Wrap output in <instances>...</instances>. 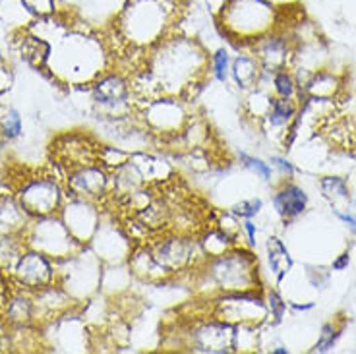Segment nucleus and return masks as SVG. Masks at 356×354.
<instances>
[{"mask_svg": "<svg viewBox=\"0 0 356 354\" xmlns=\"http://www.w3.org/2000/svg\"><path fill=\"white\" fill-rule=\"evenodd\" d=\"M12 289H14V283L10 279L8 271L0 267V318L4 314V308H6V302H8L10 294H12Z\"/></svg>", "mask_w": 356, "mask_h": 354, "instance_id": "obj_27", "label": "nucleus"}, {"mask_svg": "<svg viewBox=\"0 0 356 354\" xmlns=\"http://www.w3.org/2000/svg\"><path fill=\"white\" fill-rule=\"evenodd\" d=\"M271 163L281 168V170L285 172L286 177H293V175H294V167H293V165H291V163H289V161L285 159V157H279V155H273V157H271Z\"/></svg>", "mask_w": 356, "mask_h": 354, "instance_id": "obj_28", "label": "nucleus"}, {"mask_svg": "<svg viewBox=\"0 0 356 354\" xmlns=\"http://www.w3.org/2000/svg\"><path fill=\"white\" fill-rule=\"evenodd\" d=\"M261 74H264V70H261L258 58L254 54H238L231 63L232 80L244 91L258 88Z\"/></svg>", "mask_w": 356, "mask_h": 354, "instance_id": "obj_15", "label": "nucleus"}, {"mask_svg": "<svg viewBox=\"0 0 356 354\" xmlns=\"http://www.w3.org/2000/svg\"><path fill=\"white\" fill-rule=\"evenodd\" d=\"M252 54L258 58L259 66L264 72H279L285 70L286 58H289V47L285 39L281 37H261L254 43Z\"/></svg>", "mask_w": 356, "mask_h": 354, "instance_id": "obj_12", "label": "nucleus"}, {"mask_svg": "<svg viewBox=\"0 0 356 354\" xmlns=\"http://www.w3.org/2000/svg\"><path fill=\"white\" fill-rule=\"evenodd\" d=\"M242 227H244V230H246V236H248L250 246H256V225H254V221H252V219H244Z\"/></svg>", "mask_w": 356, "mask_h": 354, "instance_id": "obj_29", "label": "nucleus"}, {"mask_svg": "<svg viewBox=\"0 0 356 354\" xmlns=\"http://www.w3.org/2000/svg\"><path fill=\"white\" fill-rule=\"evenodd\" d=\"M58 215H60L64 225L68 227V230L74 234V239L83 246L97 234L99 225H101V209L95 202L70 198L68 202H64Z\"/></svg>", "mask_w": 356, "mask_h": 354, "instance_id": "obj_11", "label": "nucleus"}, {"mask_svg": "<svg viewBox=\"0 0 356 354\" xmlns=\"http://www.w3.org/2000/svg\"><path fill=\"white\" fill-rule=\"evenodd\" d=\"M186 351L192 353H236V325L215 316L194 321V325L186 331Z\"/></svg>", "mask_w": 356, "mask_h": 354, "instance_id": "obj_8", "label": "nucleus"}, {"mask_svg": "<svg viewBox=\"0 0 356 354\" xmlns=\"http://www.w3.org/2000/svg\"><path fill=\"white\" fill-rule=\"evenodd\" d=\"M266 304L267 310H269V316L273 318V323H279L286 312V302L281 298V294L273 289H269L266 292Z\"/></svg>", "mask_w": 356, "mask_h": 354, "instance_id": "obj_24", "label": "nucleus"}, {"mask_svg": "<svg viewBox=\"0 0 356 354\" xmlns=\"http://www.w3.org/2000/svg\"><path fill=\"white\" fill-rule=\"evenodd\" d=\"M200 279L211 284L215 294L225 292H246L261 289L259 287V264L254 252L234 246L221 256L207 257L197 267Z\"/></svg>", "mask_w": 356, "mask_h": 354, "instance_id": "obj_2", "label": "nucleus"}, {"mask_svg": "<svg viewBox=\"0 0 356 354\" xmlns=\"http://www.w3.org/2000/svg\"><path fill=\"white\" fill-rule=\"evenodd\" d=\"M0 64H4V58H2V53H0Z\"/></svg>", "mask_w": 356, "mask_h": 354, "instance_id": "obj_33", "label": "nucleus"}, {"mask_svg": "<svg viewBox=\"0 0 356 354\" xmlns=\"http://www.w3.org/2000/svg\"><path fill=\"white\" fill-rule=\"evenodd\" d=\"M238 159H241L242 167H246L252 172H256L261 180H269L271 178V167L261 159H258V157H252L248 153H241Z\"/></svg>", "mask_w": 356, "mask_h": 354, "instance_id": "obj_26", "label": "nucleus"}, {"mask_svg": "<svg viewBox=\"0 0 356 354\" xmlns=\"http://www.w3.org/2000/svg\"><path fill=\"white\" fill-rule=\"evenodd\" d=\"M339 337V329L333 325V323H325L323 329H321L320 341L316 343V346L312 348V353H327L333 348V345L337 343Z\"/></svg>", "mask_w": 356, "mask_h": 354, "instance_id": "obj_25", "label": "nucleus"}, {"mask_svg": "<svg viewBox=\"0 0 356 354\" xmlns=\"http://www.w3.org/2000/svg\"><path fill=\"white\" fill-rule=\"evenodd\" d=\"M22 6L39 19L53 18L56 14V0H19Z\"/></svg>", "mask_w": 356, "mask_h": 354, "instance_id": "obj_21", "label": "nucleus"}, {"mask_svg": "<svg viewBox=\"0 0 356 354\" xmlns=\"http://www.w3.org/2000/svg\"><path fill=\"white\" fill-rule=\"evenodd\" d=\"M215 318L225 319L232 325H261L269 316L266 298L261 292H225L213 298Z\"/></svg>", "mask_w": 356, "mask_h": 354, "instance_id": "obj_7", "label": "nucleus"}, {"mask_svg": "<svg viewBox=\"0 0 356 354\" xmlns=\"http://www.w3.org/2000/svg\"><path fill=\"white\" fill-rule=\"evenodd\" d=\"M8 275L16 287L31 292L60 283L58 262H54L49 256H44L43 252L33 248L22 250L16 262L10 266Z\"/></svg>", "mask_w": 356, "mask_h": 354, "instance_id": "obj_6", "label": "nucleus"}, {"mask_svg": "<svg viewBox=\"0 0 356 354\" xmlns=\"http://www.w3.org/2000/svg\"><path fill=\"white\" fill-rule=\"evenodd\" d=\"M294 115H296V106L293 105L291 99L275 97L271 99L266 116L267 122L273 126V128H283V126H286L293 120Z\"/></svg>", "mask_w": 356, "mask_h": 354, "instance_id": "obj_18", "label": "nucleus"}, {"mask_svg": "<svg viewBox=\"0 0 356 354\" xmlns=\"http://www.w3.org/2000/svg\"><path fill=\"white\" fill-rule=\"evenodd\" d=\"M31 217L24 211L16 195H0V236L24 234Z\"/></svg>", "mask_w": 356, "mask_h": 354, "instance_id": "obj_13", "label": "nucleus"}, {"mask_svg": "<svg viewBox=\"0 0 356 354\" xmlns=\"http://www.w3.org/2000/svg\"><path fill=\"white\" fill-rule=\"evenodd\" d=\"M182 14V0H128L115 18L111 39H107V43H116L111 56L116 54L120 61H132V53H147L172 35Z\"/></svg>", "mask_w": 356, "mask_h": 354, "instance_id": "obj_1", "label": "nucleus"}, {"mask_svg": "<svg viewBox=\"0 0 356 354\" xmlns=\"http://www.w3.org/2000/svg\"><path fill=\"white\" fill-rule=\"evenodd\" d=\"M271 6L264 0H225L219 24L234 43H256L271 24Z\"/></svg>", "mask_w": 356, "mask_h": 354, "instance_id": "obj_3", "label": "nucleus"}, {"mask_svg": "<svg viewBox=\"0 0 356 354\" xmlns=\"http://www.w3.org/2000/svg\"><path fill=\"white\" fill-rule=\"evenodd\" d=\"M261 207H264V202L259 200V198H250V200H242L238 204H234L229 209V211L236 217V219H254L259 211H261Z\"/></svg>", "mask_w": 356, "mask_h": 354, "instance_id": "obj_22", "label": "nucleus"}, {"mask_svg": "<svg viewBox=\"0 0 356 354\" xmlns=\"http://www.w3.org/2000/svg\"><path fill=\"white\" fill-rule=\"evenodd\" d=\"M14 195L31 219H41L58 215L68 194L53 175H39L26 178Z\"/></svg>", "mask_w": 356, "mask_h": 354, "instance_id": "obj_5", "label": "nucleus"}, {"mask_svg": "<svg viewBox=\"0 0 356 354\" xmlns=\"http://www.w3.org/2000/svg\"><path fill=\"white\" fill-rule=\"evenodd\" d=\"M66 192L70 198H80L88 202H107L113 188V172L99 163L83 165L68 172L66 178Z\"/></svg>", "mask_w": 356, "mask_h": 354, "instance_id": "obj_9", "label": "nucleus"}, {"mask_svg": "<svg viewBox=\"0 0 356 354\" xmlns=\"http://www.w3.org/2000/svg\"><path fill=\"white\" fill-rule=\"evenodd\" d=\"M99 143H95L88 134H63L51 143V155L56 161V165L66 168L70 172L74 168L83 167L97 163L99 157Z\"/></svg>", "mask_w": 356, "mask_h": 354, "instance_id": "obj_10", "label": "nucleus"}, {"mask_svg": "<svg viewBox=\"0 0 356 354\" xmlns=\"http://www.w3.org/2000/svg\"><path fill=\"white\" fill-rule=\"evenodd\" d=\"M231 54L227 49H217L213 54H211V74H213V78L217 81H225L229 80V76H231Z\"/></svg>", "mask_w": 356, "mask_h": 354, "instance_id": "obj_20", "label": "nucleus"}, {"mask_svg": "<svg viewBox=\"0 0 356 354\" xmlns=\"http://www.w3.org/2000/svg\"><path fill=\"white\" fill-rule=\"evenodd\" d=\"M273 353H275V354H286L289 351H286V348H283V346H279V348H275Z\"/></svg>", "mask_w": 356, "mask_h": 354, "instance_id": "obj_32", "label": "nucleus"}, {"mask_svg": "<svg viewBox=\"0 0 356 354\" xmlns=\"http://www.w3.org/2000/svg\"><path fill=\"white\" fill-rule=\"evenodd\" d=\"M22 134V116L16 108H6L0 113V138L4 142L16 140Z\"/></svg>", "mask_w": 356, "mask_h": 354, "instance_id": "obj_19", "label": "nucleus"}, {"mask_svg": "<svg viewBox=\"0 0 356 354\" xmlns=\"http://www.w3.org/2000/svg\"><path fill=\"white\" fill-rule=\"evenodd\" d=\"M273 205L283 221H291L300 213H304L306 205H308V195L296 184H285L273 195Z\"/></svg>", "mask_w": 356, "mask_h": 354, "instance_id": "obj_14", "label": "nucleus"}, {"mask_svg": "<svg viewBox=\"0 0 356 354\" xmlns=\"http://www.w3.org/2000/svg\"><path fill=\"white\" fill-rule=\"evenodd\" d=\"M321 192L325 195V200L330 202L333 207V213L343 211L353 207V200H350V190H348L347 182L343 178L337 177H327L321 180ZM350 213V209H348Z\"/></svg>", "mask_w": 356, "mask_h": 354, "instance_id": "obj_17", "label": "nucleus"}, {"mask_svg": "<svg viewBox=\"0 0 356 354\" xmlns=\"http://www.w3.org/2000/svg\"><path fill=\"white\" fill-rule=\"evenodd\" d=\"M24 240H26L27 248L39 250L58 264L66 262L68 257L76 256L78 252L86 248L74 239V234L64 225L60 215L29 221V227L24 232Z\"/></svg>", "mask_w": 356, "mask_h": 354, "instance_id": "obj_4", "label": "nucleus"}, {"mask_svg": "<svg viewBox=\"0 0 356 354\" xmlns=\"http://www.w3.org/2000/svg\"><path fill=\"white\" fill-rule=\"evenodd\" d=\"M267 259H269V267L275 275L277 283H281L294 266L293 256L289 254V250L279 236H271L267 240Z\"/></svg>", "mask_w": 356, "mask_h": 354, "instance_id": "obj_16", "label": "nucleus"}, {"mask_svg": "<svg viewBox=\"0 0 356 354\" xmlns=\"http://www.w3.org/2000/svg\"><path fill=\"white\" fill-rule=\"evenodd\" d=\"M291 306H293L294 310H312L314 308V304H302V306L300 304H291Z\"/></svg>", "mask_w": 356, "mask_h": 354, "instance_id": "obj_31", "label": "nucleus"}, {"mask_svg": "<svg viewBox=\"0 0 356 354\" xmlns=\"http://www.w3.org/2000/svg\"><path fill=\"white\" fill-rule=\"evenodd\" d=\"M348 264H350V256H348V252H345V254H341V256L333 262V269H335V271H343L345 267H348Z\"/></svg>", "mask_w": 356, "mask_h": 354, "instance_id": "obj_30", "label": "nucleus"}, {"mask_svg": "<svg viewBox=\"0 0 356 354\" xmlns=\"http://www.w3.org/2000/svg\"><path fill=\"white\" fill-rule=\"evenodd\" d=\"M273 89H275L277 97L293 99L294 89H296L293 76L286 70L275 72V76H273Z\"/></svg>", "mask_w": 356, "mask_h": 354, "instance_id": "obj_23", "label": "nucleus"}]
</instances>
